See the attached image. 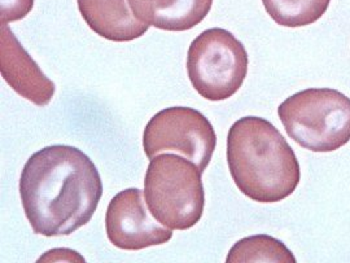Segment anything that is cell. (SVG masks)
I'll list each match as a JSON object with an SVG mask.
<instances>
[{
    "label": "cell",
    "instance_id": "7a4b0ae2",
    "mask_svg": "<svg viewBox=\"0 0 350 263\" xmlns=\"http://www.w3.org/2000/svg\"><path fill=\"white\" fill-rule=\"evenodd\" d=\"M227 165L241 193L257 202H279L299 186L300 163L270 121L243 117L227 135Z\"/></svg>",
    "mask_w": 350,
    "mask_h": 263
},
{
    "label": "cell",
    "instance_id": "8992f818",
    "mask_svg": "<svg viewBox=\"0 0 350 263\" xmlns=\"http://www.w3.org/2000/svg\"><path fill=\"white\" fill-rule=\"evenodd\" d=\"M217 147V135L202 113L188 107H172L156 113L143 133V148L152 160L173 152L198 165L204 173Z\"/></svg>",
    "mask_w": 350,
    "mask_h": 263
},
{
    "label": "cell",
    "instance_id": "6da1fadb",
    "mask_svg": "<svg viewBox=\"0 0 350 263\" xmlns=\"http://www.w3.org/2000/svg\"><path fill=\"white\" fill-rule=\"evenodd\" d=\"M103 196L101 176L86 153L65 146L36 152L20 176V197L37 235L68 236L88 225Z\"/></svg>",
    "mask_w": 350,
    "mask_h": 263
},
{
    "label": "cell",
    "instance_id": "9c48e42d",
    "mask_svg": "<svg viewBox=\"0 0 350 263\" xmlns=\"http://www.w3.org/2000/svg\"><path fill=\"white\" fill-rule=\"evenodd\" d=\"M90 29L112 42H131L143 37L150 25L138 20L129 0H77Z\"/></svg>",
    "mask_w": 350,
    "mask_h": 263
},
{
    "label": "cell",
    "instance_id": "7c38bea8",
    "mask_svg": "<svg viewBox=\"0 0 350 263\" xmlns=\"http://www.w3.org/2000/svg\"><path fill=\"white\" fill-rule=\"evenodd\" d=\"M267 14L278 25L301 27L317 23L331 0H262Z\"/></svg>",
    "mask_w": 350,
    "mask_h": 263
},
{
    "label": "cell",
    "instance_id": "8fae6325",
    "mask_svg": "<svg viewBox=\"0 0 350 263\" xmlns=\"http://www.w3.org/2000/svg\"><path fill=\"white\" fill-rule=\"evenodd\" d=\"M240 262L296 263V258L280 240L256 235L239 240L228 251L226 263Z\"/></svg>",
    "mask_w": 350,
    "mask_h": 263
},
{
    "label": "cell",
    "instance_id": "52a82bcc",
    "mask_svg": "<svg viewBox=\"0 0 350 263\" xmlns=\"http://www.w3.org/2000/svg\"><path fill=\"white\" fill-rule=\"evenodd\" d=\"M144 192L127 188L118 192L108 205L105 231L109 241L122 251H142L163 245L173 238V230L156 222L147 210Z\"/></svg>",
    "mask_w": 350,
    "mask_h": 263
},
{
    "label": "cell",
    "instance_id": "4fadbf2b",
    "mask_svg": "<svg viewBox=\"0 0 350 263\" xmlns=\"http://www.w3.org/2000/svg\"><path fill=\"white\" fill-rule=\"evenodd\" d=\"M34 0H0L1 25H8L13 21H20L31 12Z\"/></svg>",
    "mask_w": 350,
    "mask_h": 263
},
{
    "label": "cell",
    "instance_id": "30bf717a",
    "mask_svg": "<svg viewBox=\"0 0 350 263\" xmlns=\"http://www.w3.org/2000/svg\"><path fill=\"white\" fill-rule=\"evenodd\" d=\"M135 17L165 31H187L212 10L213 0H129Z\"/></svg>",
    "mask_w": 350,
    "mask_h": 263
},
{
    "label": "cell",
    "instance_id": "5b68a950",
    "mask_svg": "<svg viewBox=\"0 0 350 263\" xmlns=\"http://www.w3.org/2000/svg\"><path fill=\"white\" fill-rule=\"evenodd\" d=\"M248 63L243 43L225 29L213 27L193 39L188 49V78L204 99L227 100L243 86Z\"/></svg>",
    "mask_w": 350,
    "mask_h": 263
},
{
    "label": "cell",
    "instance_id": "277c9868",
    "mask_svg": "<svg viewBox=\"0 0 350 263\" xmlns=\"http://www.w3.org/2000/svg\"><path fill=\"white\" fill-rule=\"evenodd\" d=\"M196 163L170 153L150 160L144 178V196L150 214L170 230L198 225L205 206V191Z\"/></svg>",
    "mask_w": 350,
    "mask_h": 263
},
{
    "label": "cell",
    "instance_id": "3957f363",
    "mask_svg": "<svg viewBox=\"0 0 350 263\" xmlns=\"http://www.w3.org/2000/svg\"><path fill=\"white\" fill-rule=\"evenodd\" d=\"M278 115L288 137L312 152H334L350 140V99L338 89L308 88L287 98Z\"/></svg>",
    "mask_w": 350,
    "mask_h": 263
},
{
    "label": "cell",
    "instance_id": "ba28073f",
    "mask_svg": "<svg viewBox=\"0 0 350 263\" xmlns=\"http://www.w3.org/2000/svg\"><path fill=\"white\" fill-rule=\"evenodd\" d=\"M0 72L13 91L38 107L47 105L55 95V83L40 70L8 25H1L0 31Z\"/></svg>",
    "mask_w": 350,
    "mask_h": 263
}]
</instances>
